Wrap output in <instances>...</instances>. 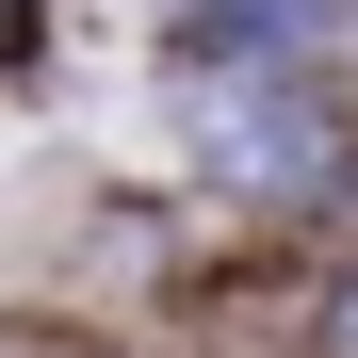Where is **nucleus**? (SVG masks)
<instances>
[{"instance_id": "1", "label": "nucleus", "mask_w": 358, "mask_h": 358, "mask_svg": "<svg viewBox=\"0 0 358 358\" xmlns=\"http://www.w3.org/2000/svg\"><path fill=\"white\" fill-rule=\"evenodd\" d=\"M212 163H261V179H293V163H310L293 98H212Z\"/></svg>"}, {"instance_id": "2", "label": "nucleus", "mask_w": 358, "mask_h": 358, "mask_svg": "<svg viewBox=\"0 0 358 358\" xmlns=\"http://www.w3.org/2000/svg\"><path fill=\"white\" fill-rule=\"evenodd\" d=\"M179 17H196V33H293L310 0H179Z\"/></svg>"}]
</instances>
